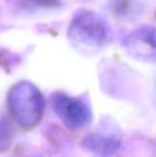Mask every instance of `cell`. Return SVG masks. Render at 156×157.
<instances>
[{"instance_id":"277c9868","label":"cell","mask_w":156,"mask_h":157,"mask_svg":"<svg viewBox=\"0 0 156 157\" xmlns=\"http://www.w3.org/2000/svg\"><path fill=\"white\" fill-rule=\"evenodd\" d=\"M126 46L133 49H140V52L143 48L156 52V28L141 27L135 30L126 39Z\"/></svg>"},{"instance_id":"6da1fadb","label":"cell","mask_w":156,"mask_h":157,"mask_svg":"<svg viewBox=\"0 0 156 157\" xmlns=\"http://www.w3.org/2000/svg\"><path fill=\"white\" fill-rule=\"evenodd\" d=\"M9 107L21 126H34L43 114L44 98L41 92L30 82H19L11 89Z\"/></svg>"},{"instance_id":"3957f363","label":"cell","mask_w":156,"mask_h":157,"mask_svg":"<svg viewBox=\"0 0 156 157\" xmlns=\"http://www.w3.org/2000/svg\"><path fill=\"white\" fill-rule=\"evenodd\" d=\"M54 107L65 125L73 129L85 126L91 118L89 107L82 101L62 93L54 95Z\"/></svg>"},{"instance_id":"7a4b0ae2","label":"cell","mask_w":156,"mask_h":157,"mask_svg":"<svg viewBox=\"0 0 156 157\" xmlns=\"http://www.w3.org/2000/svg\"><path fill=\"white\" fill-rule=\"evenodd\" d=\"M69 36L76 43L101 46L108 39V26L103 17L91 11H80L74 16L69 28Z\"/></svg>"}]
</instances>
